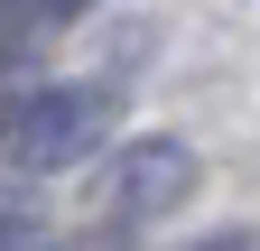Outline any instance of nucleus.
<instances>
[{"instance_id": "f257e3e1", "label": "nucleus", "mask_w": 260, "mask_h": 251, "mask_svg": "<svg viewBox=\"0 0 260 251\" xmlns=\"http://www.w3.org/2000/svg\"><path fill=\"white\" fill-rule=\"evenodd\" d=\"M121 103L103 84H28L10 112H0V159L10 168H75L112 140Z\"/></svg>"}, {"instance_id": "39448f33", "label": "nucleus", "mask_w": 260, "mask_h": 251, "mask_svg": "<svg viewBox=\"0 0 260 251\" xmlns=\"http://www.w3.org/2000/svg\"><path fill=\"white\" fill-rule=\"evenodd\" d=\"M186 251H260L251 233H205V242H186Z\"/></svg>"}, {"instance_id": "20e7f679", "label": "nucleus", "mask_w": 260, "mask_h": 251, "mask_svg": "<svg viewBox=\"0 0 260 251\" xmlns=\"http://www.w3.org/2000/svg\"><path fill=\"white\" fill-rule=\"evenodd\" d=\"M0 251H47V214L19 205V196H0Z\"/></svg>"}, {"instance_id": "f03ea898", "label": "nucleus", "mask_w": 260, "mask_h": 251, "mask_svg": "<svg viewBox=\"0 0 260 251\" xmlns=\"http://www.w3.org/2000/svg\"><path fill=\"white\" fill-rule=\"evenodd\" d=\"M186 186H195V159L177 140H130L112 159V177H103V205L121 214V224H149V214H168Z\"/></svg>"}, {"instance_id": "7ed1b4c3", "label": "nucleus", "mask_w": 260, "mask_h": 251, "mask_svg": "<svg viewBox=\"0 0 260 251\" xmlns=\"http://www.w3.org/2000/svg\"><path fill=\"white\" fill-rule=\"evenodd\" d=\"M93 0H10V47H28V38H56L65 19H84Z\"/></svg>"}]
</instances>
